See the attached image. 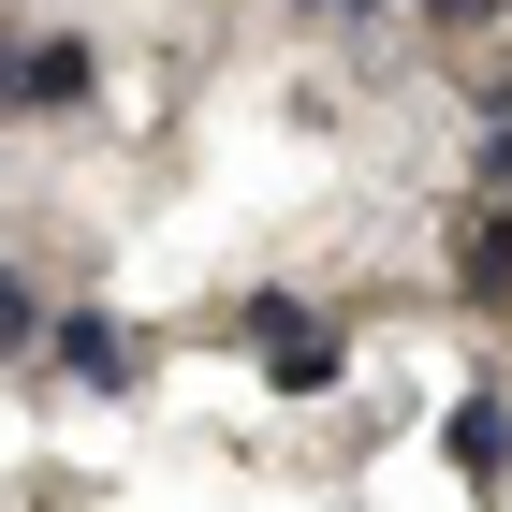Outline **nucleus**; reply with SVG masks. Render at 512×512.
<instances>
[{
	"instance_id": "4",
	"label": "nucleus",
	"mask_w": 512,
	"mask_h": 512,
	"mask_svg": "<svg viewBox=\"0 0 512 512\" xmlns=\"http://www.w3.org/2000/svg\"><path fill=\"white\" fill-rule=\"evenodd\" d=\"M439 454H454L469 483H512V395H498V381L454 395V410H439Z\"/></svg>"
},
{
	"instance_id": "5",
	"label": "nucleus",
	"mask_w": 512,
	"mask_h": 512,
	"mask_svg": "<svg viewBox=\"0 0 512 512\" xmlns=\"http://www.w3.org/2000/svg\"><path fill=\"white\" fill-rule=\"evenodd\" d=\"M44 337H59L44 278H30V264H0V366H15V352H44Z\"/></svg>"
},
{
	"instance_id": "3",
	"label": "nucleus",
	"mask_w": 512,
	"mask_h": 512,
	"mask_svg": "<svg viewBox=\"0 0 512 512\" xmlns=\"http://www.w3.org/2000/svg\"><path fill=\"white\" fill-rule=\"evenodd\" d=\"M44 352H59V381H88V395H118L132 366H147V337H132V322H103V308H74V322H59V337H44Z\"/></svg>"
},
{
	"instance_id": "6",
	"label": "nucleus",
	"mask_w": 512,
	"mask_h": 512,
	"mask_svg": "<svg viewBox=\"0 0 512 512\" xmlns=\"http://www.w3.org/2000/svg\"><path fill=\"white\" fill-rule=\"evenodd\" d=\"M425 15H439V30H483V15H498V0H425Z\"/></svg>"
},
{
	"instance_id": "2",
	"label": "nucleus",
	"mask_w": 512,
	"mask_h": 512,
	"mask_svg": "<svg viewBox=\"0 0 512 512\" xmlns=\"http://www.w3.org/2000/svg\"><path fill=\"white\" fill-rule=\"evenodd\" d=\"M88 30H30V44H0V103L15 118H59V103H88Z\"/></svg>"
},
{
	"instance_id": "1",
	"label": "nucleus",
	"mask_w": 512,
	"mask_h": 512,
	"mask_svg": "<svg viewBox=\"0 0 512 512\" xmlns=\"http://www.w3.org/2000/svg\"><path fill=\"white\" fill-rule=\"evenodd\" d=\"M249 352H264L278 395H322L337 366H352V337H337L322 308H293V293H249Z\"/></svg>"
},
{
	"instance_id": "7",
	"label": "nucleus",
	"mask_w": 512,
	"mask_h": 512,
	"mask_svg": "<svg viewBox=\"0 0 512 512\" xmlns=\"http://www.w3.org/2000/svg\"><path fill=\"white\" fill-rule=\"evenodd\" d=\"M308 15H381V0H308Z\"/></svg>"
}]
</instances>
